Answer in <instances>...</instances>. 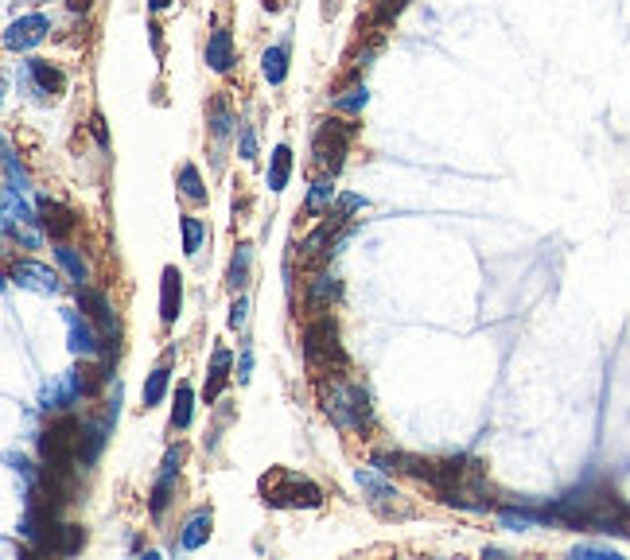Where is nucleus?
<instances>
[{
  "mask_svg": "<svg viewBox=\"0 0 630 560\" xmlns=\"http://www.w3.org/2000/svg\"><path fill=\"white\" fill-rule=\"evenodd\" d=\"M409 8V0H378V12H373V27H389L393 19Z\"/></svg>",
  "mask_w": 630,
  "mask_h": 560,
  "instance_id": "nucleus-34",
  "label": "nucleus"
},
{
  "mask_svg": "<svg viewBox=\"0 0 630 560\" xmlns=\"http://www.w3.org/2000/svg\"><path fill=\"white\" fill-rule=\"evenodd\" d=\"M183 311V272L175 265H167L164 277H160V323L172 327Z\"/></svg>",
  "mask_w": 630,
  "mask_h": 560,
  "instance_id": "nucleus-16",
  "label": "nucleus"
},
{
  "mask_svg": "<svg viewBox=\"0 0 630 560\" xmlns=\"http://www.w3.org/2000/svg\"><path fill=\"white\" fill-rule=\"evenodd\" d=\"M63 323H66V347H71L74 358H97L102 355V327L78 308H63Z\"/></svg>",
  "mask_w": 630,
  "mask_h": 560,
  "instance_id": "nucleus-10",
  "label": "nucleus"
},
{
  "mask_svg": "<svg viewBox=\"0 0 630 560\" xmlns=\"http://www.w3.org/2000/svg\"><path fill=\"white\" fill-rule=\"evenodd\" d=\"M261 495L273 510H315L323 506V490L296 471H273L261 479Z\"/></svg>",
  "mask_w": 630,
  "mask_h": 560,
  "instance_id": "nucleus-5",
  "label": "nucleus"
},
{
  "mask_svg": "<svg viewBox=\"0 0 630 560\" xmlns=\"http://www.w3.org/2000/svg\"><path fill=\"white\" fill-rule=\"evenodd\" d=\"M230 366H234V355H230V350H226V347H214L211 370H206V389H203L206 405H214V401H219V393L226 389V381H230Z\"/></svg>",
  "mask_w": 630,
  "mask_h": 560,
  "instance_id": "nucleus-21",
  "label": "nucleus"
},
{
  "mask_svg": "<svg viewBox=\"0 0 630 560\" xmlns=\"http://www.w3.org/2000/svg\"><path fill=\"white\" fill-rule=\"evenodd\" d=\"M35 211H39V219H43V230L51 234L55 242L71 238V234L78 230V214H74V211H71V206H66V203L51 199V195H39Z\"/></svg>",
  "mask_w": 630,
  "mask_h": 560,
  "instance_id": "nucleus-14",
  "label": "nucleus"
},
{
  "mask_svg": "<svg viewBox=\"0 0 630 560\" xmlns=\"http://www.w3.org/2000/svg\"><path fill=\"white\" fill-rule=\"evenodd\" d=\"M82 545H86V529L82 525H55L51 529V541H47V553L74 556Z\"/></svg>",
  "mask_w": 630,
  "mask_h": 560,
  "instance_id": "nucleus-26",
  "label": "nucleus"
},
{
  "mask_svg": "<svg viewBox=\"0 0 630 560\" xmlns=\"http://www.w3.org/2000/svg\"><path fill=\"white\" fill-rule=\"evenodd\" d=\"M8 280L24 292H35V296H58V292H63V280H58V272L51 265L32 261V257L8 265Z\"/></svg>",
  "mask_w": 630,
  "mask_h": 560,
  "instance_id": "nucleus-9",
  "label": "nucleus"
},
{
  "mask_svg": "<svg viewBox=\"0 0 630 560\" xmlns=\"http://www.w3.org/2000/svg\"><path fill=\"white\" fill-rule=\"evenodd\" d=\"M234 35H230V27H222V24H214V32L206 35V66H211L214 74H230L234 71Z\"/></svg>",
  "mask_w": 630,
  "mask_h": 560,
  "instance_id": "nucleus-17",
  "label": "nucleus"
},
{
  "mask_svg": "<svg viewBox=\"0 0 630 560\" xmlns=\"http://www.w3.org/2000/svg\"><path fill=\"white\" fill-rule=\"evenodd\" d=\"M334 203H339V191H334V175H319V180L308 187L303 214H308V219H323V214H331Z\"/></svg>",
  "mask_w": 630,
  "mask_h": 560,
  "instance_id": "nucleus-20",
  "label": "nucleus"
},
{
  "mask_svg": "<svg viewBox=\"0 0 630 560\" xmlns=\"http://www.w3.org/2000/svg\"><path fill=\"white\" fill-rule=\"evenodd\" d=\"M51 32V19L43 12H27L8 24L4 32V51H32L35 43H43V35Z\"/></svg>",
  "mask_w": 630,
  "mask_h": 560,
  "instance_id": "nucleus-11",
  "label": "nucleus"
},
{
  "mask_svg": "<svg viewBox=\"0 0 630 560\" xmlns=\"http://www.w3.org/2000/svg\"><path fill=\"white\" fill-rule=\"evenodd\" d=\"M78 308H82L97 327H102V339H121V327H117V316H113L110 296H105V292L90 288V284H78Z\"/></svg>",
  "mask_w": 630,
  "mask_h": 560,
  "instance_id": "nucleus-13",
  "label": "nucleus"
},
{
  "mask_svg": "<svg viewBox=\"0 0 630 560\" xmlns=\"http://www.w3.org/2000/svg\"><path fill=\"white\" fill-rule=\"evenodd\" d=\"M191 420H195V389L183 381V386L175 389V405H172V432L191 428Z\"/></svg>",
  "mask_w": 630,
  "mask_h": 560,
  "instance_id": "nucleus-31",
  "label": "nucleus"
},
{
  "mask_svg": "<svg viewBox=\"0 0 630 560\" xmlns=\"http://www.w3.org/2000/svg\"><path fill=\"white\" fill-rule=\"evenodd\" d=\"M358 136V125L354 117H323L319 129H315V141H311V156H315V168L323 175H339L342 160H347V149L350 141Z\"/></svg>",
  "mask_w": 630,
  "mask_h": 560,
  "instance_id": "nucleus-4",
  "label": "nucleus"
},
{
  "mask_svg": "<svg viewBox=\"0 0 630 560\" xmlns=\"http://www.w3.org/2000/svg\"><path fill=\"white\" fill-rule=\"evenodd\" d=\"M180 464H183V448H167V451H164V464H160V475H156L152 495H149V510H152V518H164L167 502H172L175 479H180Z\"/></svg>",
  "mask_w": 630,
  "mask_h": 560,
  "instance_id": "nucleus-12",
  "label": "nucleus"
},
{
  "mask_svg": "<svg viewBox=\"0 0 630 560\" xmlns=\"http://www.w3.org/2000/svg\"><path fill=\"white\" fill-rule=\"evenodd\" d=\"M288 175H292V149L280 141L277 149H273V156H269V175H265V183H269L273 195H280L284 187H288Z\"/></svg>",
  "mask_w": 630,
  "mask_h": 560,
  "instance_id": "nucleus-25",
  "label": "nucleus"
},
{
  "mask_svg": "<svg viewBox=\"0 0 630 560\" xmlns=\"http://www.w3.org/2000/svg\"><path fill=\"white\" fill-rule=\"evenodd\" d=\"M420 483H428V490L440 498L444 506L467 510V514H482L490 510V483H487V467L471 456H451V459H425L417 471Z\"/></svg>",
  "mask_w": 630,
  "mask_h": 560,
  "instance_id": "nucleus-1",
  "label": "nucleus"
},
{
  "mask_svg": "<svg viewBox=\"0 0 630 560\" xmlns=\"http://www.w3.org/2000/svg\"><path fill=\"white\" fill-rule=\"evenodd\" d=\"M55 261L63 265V272H66V277H71V284H74V288H78V284H86V280H90V265L82 261V253H78L74 245H66V242L58 245V249H55Z\"/></svg>",
  "mask_w": 630,
  "mask_h": 560,
  "instance_id": "nucleus-29",
  "label": "nucleus"
},
{
  "mask_svg": "<svg viewBox=\"0 0 630 560\" xmlns=\"http://www.w3.org/2000/svg\"><path fill=\"white\" fill-rule=\"evenodd\" d=\"M206 133H211L214 149H222V144L238 133V117H234V105L226 94H214L211 105H206Z\"/></svg>",
  "mask_w": 630,
  "mask_h": 560,
  "instance_id": "nucleus-15",
  "label": "nucleus"
},
{
  "mask_svg": "<svg viewBox=\"0 0 630 560\" xmlns=\"http://www.w3.org/2000/svg\"><path fill=\"white\" fill-rule=\"evenodd\" d=\"M152 12H164V8H172V0H149Z\"/></svg>",
  "mask_w": 630,
  "mask_h": 560,
  "instance_id": "nucleus-42",
  "label": "nucleus"
},
{
  "mask_svg": "<svg viewBox=\"0 0 630 560\" xmlns=\"http://www.w3.org/2000/svg\"><path fill=\"white\" fill-rule=\"evenodd\" d=\"M358 211H366V195H339V203H334V214H339L342 222Z\"/></svg>",
  "mask_w": 630,
  "mask_h": 560,
  "instance_id": "nucleus-36",
  "label": "nucleus"
},
{
  "mask_svg": "<svg viewBox=\"0 0 630 560\" xmlns=\"http://www.w3.org/2000/svg\"><path fill=\"white\" fill-rule=\"evenodd\" d=\"M245 319H250V300L238 296V300H234L230 319H226V323H230V331H242V327H245Z\"/></svg>",
  "mask_w": 630,
  "mask_h": 560,
  "instance_id": "nucleus-37",
  "label": "nucleus"
},
{
  "mask_svg": "<svg viewBox=\"0 0 630 560\" xmlns=\"http://www.w3.org/2000/svg\"><path fill=\"white\" fill-rule=\"evenodd\" d=\"M250 373H253V347L245 342V347H242V358H238V381H250Z\"/></svg>",
  "mask_w": 630,
  "mask_h": 560,
  "instance_id": "nucleus-38",
  "label": "nucleus"
},
{
  "mask_svg": "<svg viewBox=\"0 0 630 560\" xmlns=\"http://www.w3.org/2000/svg\"><path fill=\"white\" fill-rule=\"evenodd\" d=\"M175 187H180V195L191 206H203L211 195H206V183H203V175H199V168L195 164H183L180 168V175H175Z\"/></svg>",
  "mask_w": 630,
  "mask_h": 560,
  "instance_id": "nucleus-27",
  "label": "nucleus"
},
{
  "mask_svg": "<svg viewBox=\"0 0 630 560\" xmlns=\"http://www.w3.org/2000/svg\"><path fill=\"white\" fill-rule=\"evenodd\" d=\"M180 230H183V253H187V257H195V253L203 249V242H206V222L195 219V214H183Z\"/></svg>",
  "mask_w": 630,
  "mask_h": 560,
  "instance_id": "nucleus-33",
  "label": "nucleus"
},
{
  "mask_svg": "<svg viewBox=\"0 0 630 560\" xmlns=\"http://www.w3.org/2000/svg\"><path fill=\"white\" fill-rule=\"evenodd\" d=\"M250 265H253V245H238V253H234L230 261V272H226V284H230V292H242L245 284H250Z\"/></svg>",
  "mask_w": 630,
  "mask_h": 560,
  "instance_id": "nucleus-32",
  "label": "nucleus"
},
{
  "mask_svg": "<svg viewBox=\"0 0 630 560\" xmlns=\"http://www.w3.org/2000/svg\"><path fill=\"white\" fill-rule=\"evenodd\" d=\"M211 525H214V514L211 506H199L187 514V522L180 529V548L183 553H195V548H203L206 541H211Z\"/></svg>",
  "mask_w": 630,
  "mask_h": 560,
  "instance_id": "nucleus-18",
  "label": "nucleus"
},
{
  "mask_svg": "<svg viewBox=\"0 0 630 560\" xmlns=\"http://www.w3.org/2000/svg\"><path fill=\"white\" fill-rule=\"evenodd\" d=\"M66 8H71V12H90L94 0H66Z\"/></svg>",
  "mask_w": 630,
  "mask_h": 560,
  "instance_id": "nucleus-41",
  "label": "nucleus"
},
{
  "mask_svg": "<svg viewBox=\"0 0 630 560\" xmlns=\"http://www.w3.org/2000/svg\"><path fill=\"white\" fill-rule=\"evenodd\" d=\"M354 479H358V487L370 495V506L378 510L381 518H409L412 514V506L401 502V490L386 479V471H373V467H358L354 471Z\"/></svg>",
  "mask_w": 630,
  "mask_h": 560,
  "instance_id": "nucleus-8",
  "label": "nucleus"
},
{
  "mask_svg": "<svg viewBox=\"0 0 630 560\" xmlns=\"http://www.w3.org/2000/svg\"><path fill=\"white\" fill-rule=\"evenodd\" d=\"M300 347H303V362H308L315 378L347 370V350L339 342V323H334L331 311H315V319H308Z\"/></svg>",
  "mask_w": 630,
  "mask_h": 560,
  "instance_id": "nucleus-3",
  "label": "nucleus"
},
{
  "mask_svg": "<svg viewBox=\"0 0 630 560\" xmlns=\"http://www.w3.org/2000/svg\"><path fill=\"white\" fill-rule=\"evenodd\" d=\"M19 90L35 102H55L66 90V74L47 58H27V63H19Z\"/></svg>",
  "mask_w": 630,
  "mask_h": 560,
  "instance_id": "nucleus-7",
  "label": "nucleus"
},
{
  "mask_svg": "<svg viewBox=\"0 0 630 560\" xmlns=\"http://www.w3.org/2000/svg\"><path fill=\"white\" fill-rule=\"evenodd\" d=\"M339 234H342V219H339V214H334V219H323V222H319V226H315V230L308 234V238L300 242V253H303V257H308V261L323 257V253L331 249V242L339 238Z\"/></svg>",
  "mask_w": 630,
  "mask_h": 560,
  "instance_id": "nucleus-19",
  "label": "nucleus"
},
{
  "mask_svg": "<svg viewBox=\"0 0 630 560\" xmlns=\"http://www.w3.org/2000/svg\"><path fill=\"white\" fill-rule=\"evenodd\" d=\"M167 381H172V370H167V362H160V366L149 373L144 389H141V405H144V409H156V405H160L164 393H167Z\"/></svg>",
  "mask_w": 630,
  "mask_h": 560,
  "instance_id": "nucleus-30",
  "label": "nucleus"
},
{
  "mask_svg": "<svg viewBox=\"0 0 630 560\" xmlns=\"http://www.w3.org/2000/svg\"><path fill=\"white\" fill-rule=\"evenodd\" d=\"M90 133L97 136V144H102V149L110 144V136H105V117H102V113H94V117H90Z\"/></svg>",
  "mask_w": 630,
  "mask_h": 560,
  "instance_id": "nucleus-40",
  "label": "nucleus"
},
{
  "mask_svg": "<svg viewBox=\"0 0 630 560\" xmlns=\"http://www.w3.org/2000/svg\"><path fill=\"white\" fill-rule=\"evenodd\" d=\"M342 296V284L331 272H315L308 280V308L311 311H331V303Z\"/></svg>",
  "mask_w": 630,
  "mask_h": 560,
  "instance_id": "nucleus-22",
  "label": "nucleus"
},
{
  "mask_svg": "<svg viewBox=\"0 0 630 560\" xmlns=\"http://www.w3.org/2000/svg\"><path fill=\"white\" fill-rule=\"evenodd\" d=\"M238 156H242L245 164L257 160V129H253V125H242V133H238Z\"/></svg>",
  "mask_w": 630,
  "mask_h": 560,
  "instance_id": "nucleus-35",
  "label": "nucleus"
},
{
  "mask_svg": "<svg viewBox=\"0 0 630 560\" xmlns=\"http://www.w3.org/2000/svg\"><path fill=\"white\" fill-rule=\"evenodd\" d=\"M78 397H82V393H78V381H74V370H71V373H63L55 386L43 389V409H47V412H58V409L74 405Z\"/></svg>",
  "mask_w": 630,
  "mask_h": 560,
  "instance_id": "nucleus-24",
  "label": "nucleus"
},
{
  "mask_svg": "<svg viewBox=\"0 0 630 560\" xmlns=\"http://www.w3.org/2000/svg\"><path fill=\"white\" fill-rule=\"evenodd\" d=\"M261 74L269 86H280L284 78H288V39H280V43L265 47L261 55Z\"/></svg>",
  "mask_w": 630,
  "mask_h": 560,
  "instance_id": "nucleus-23",
  "label": "nucleus"
},
{
  "mask_svg": "<svg viewBox=\"0 0 630 560\" xmlns=\"http://www.w3.org/2000/svg\"><path fill=\"white\" fill-rule=\"evenodd\" d=\"M572 553L576 556H615V548L611 545H576Z\"/></svg>",
  "mask_w": 630,
  "mask_h": 560,
  "instance_id": "nucleus-39",
  "label": "nucleus"
},
{
  "mask_svg": "<svg viewBox=\"0 0 630 560\" xmlns=\"http://www.w3.org/2000/svg\"><path fill=\"white\" fill-rule=\"evenodd\" d=\"M4 234L24 245V249H39V242H43V234H47L39 211H32V206L24 203V195L8 191V187H4Z\"/></svg>",
  "mask_w": 630,
  "mask_h": 560,
  "instance_id": "nucleus-6",
  "label": "nucleus"
},
{
  "mask_svg": "<svg viewBox=\"0 0 630 560\" xmlns=\"http://www.w3.org/2000/svg\"><path fill=\"white\" fill-rule=\"evenodd\" d=\"M366 102H370L366 82H350L342 94L331 97V110H334V113H347V117H358L362 110H366Z\"/></svg>",
  "mask_w": 630,
  "mask_h": 560,
  "instance_id": "nucleus-28",
  "label": "nucleus"
},
{
  "mask_svg": "<svg viewBox=\"0 0 630 560\" xmlns=\"http://www.w3.org/2000/svg\"><path fill=\"white\" fill-rule=\"evenodd\" d=\"M315 389H319L323 412H327L331 425L339 432H354V436H362V432L373 428L370 389L362 386V381L347 378V370L342 373H323V378L315 381Z\"/></svg>",
  "mask_w": 630,
  "mask_h": 560,
  "instance_id": "nucleus-2",
  "label": "nucleus"
}]
</instances>
